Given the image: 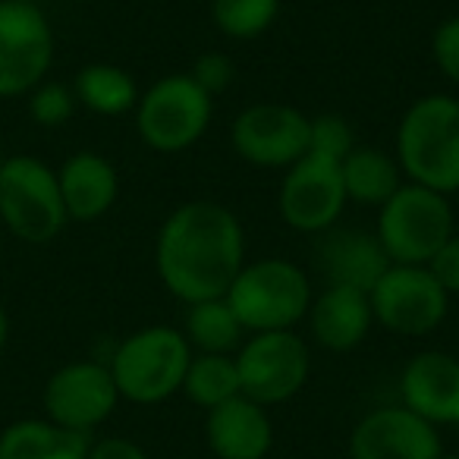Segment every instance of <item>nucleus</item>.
<instances>
[{"instance_id": "393cba45", "label": "nucleus", "mask_w": 459, "mask_h": 459, "mask_svg": "<svg viewBox=\"0 0 459 459\" xmlns=\"http://www.w3.org/2000/svg\"><path fill=\"white\" fill-rule=\"evenodd\" d=\"M277 10H281V0H214L211 4L217 29L239 41L258 39L262 32H268Z\"/></svg>"}, {"instance_id": "ddd939ff", "label": "nucleus", "mask_w": 459, "mask_h": 459, "mask_svg": "<svg viewBox=\"0 0 459 459\" xmlns=\"http://www.w3.org/2000/svg\"><path fill=\"white\" fill-rule=\"evenodd\" d=\"M120 390L108 365L73 362L54 371L45 387V412L54 425L85 431L98 428L117 409Z\"/></svg>"}, {"instance_id": "b1692460", "label": "nucleus", "mask_w": 459, "mask_h": 459, "mask_svg": "<svg viewBox=\"0 0 459 459\" xmlns=\"http://www.w3.org/2000/svg\"><path fill=\"white\" fill-rule=\"evenodd\" d=\"M183 390L195 406L214 409L221 403L239 396V371L237 359L217 356V352H202L192 356L189 368L183 377Z\"/></svg>"}, {"instance_id": "7c9ffc66", "label": "nucleus", "mask_w": 459, "mask_h": 459, "mask_svg": "<svg viewBox=\"0 0 459 459\" xmlns=\"http://www.w3.org/2000/svg\"><path fill=\"white\" fill-rule=\"evenodd\" d=\"M89 459H148V453L142 450L139 444H133V440L108 437V440L91 444Z\"/></svg>"}, {"instance_id": "5701e85b", "label": "nucleus", "mask_w": 459, "mask_h": 459, "mask_svg": "<svg viewBox=\"0 0 459 459\" xmlns=\"http://www.w3.org/2000/svg\"><path fill=\"white\" fill-rule=\"evenodd\" d=\"M186 340L195 343L202 352L227 356L243 340V325H239L227 299L192 302L189 315H186Z\"/></svg>"}, {"instance_id": "423d86ee", "label": "nucleus", "mask_w": 459, "mask_h": 459, "mask_svg": "<svg viewBox=\"0 0 459 459\" xmlns=\"http://www.w3.org/2000/svg\"><path fill=\"white\" fill-rule=\"evenodd\" d=\"M453 237V211L440 192L428 186H400L381 204L377 239L394 264H428Z\"/></svg>"}, {"instance_id": "a211bd4d", "label": "nucleus", "mask_w": 459, "mask_h": 459, "mask_svg": "<svg viewBox=\"0 0 459 459\" xmlns=\"http://www.w3.org/2000/svg\"><path fill=\"white\" fill-rule=\"evenodd\" d=\"M60 198H64L66 217L73 221H95L108 214L117 202V170L108 158L95 152H79L60 167L57 173Z\"/></svg>"}, {"instance_id": "7ed1b4c3", "label": "nucleus", "mask_w": 459, "mask_h": 459, "mask_svg": "<svg viewBox=\"0 0 459 459\" xmlns=\"http://www.w3.org/2000/svg\"><path fill=\"white\" fill-rule=\"evenodd\" d=\"M243 331H290L312 308V287L302 268L283 258H264L237 274L227 296Z\"/></svg>"}, {"instance_id": "bb28decb", "label": "nucleus", "mask_w": 459, "mask_h": 459, "mask_svg": "<svg viewBox=\"0 0 459 459\" xmlns=\"http://www.w3.org/2000/svg\"><path fill=\"white\" fill-rule=\"evenodd\" d=\"M356 148L352 142V129L343 117H318L312 120V142H308V152H318L325 158H333V160H343L346 154Z\"/></svg>"}, {"instance_id": "4be33fe9", "label": "nucleus", "mask_w": 459, "mask_h": 459, "mask_svg": "<svg viewBox=\"0 0 459 459\" xmlns=\"http://www.w3.org/2000/svg\"><path fill=\"white\" fill-rule=\"evenodd\" d=\"M73 95L91 114H101V117H120L139 104L135 79L126 70L110 64H91L85 70H79Z\"/></svg>"}, {"instance_id": "f8f14e48", "label": "nucleus", "mask_w": 459, "mask_h": 459, "mask_svg": "<svg viewBox=\"0 0 459 459\" xmlns=\"http://www.w3.org/2000/svg\"><path fill=\"white\" fill-rule=\"evenodd\" d=\"M346 204L340 160L306 152L281 186V214L299 233L331 230Z\"/></svg>"}, {"instance_id": "72a5a7b5", "label": "nucleus", "mask_w": 459, "mask_h": 459, "mask_svg": "<svg viewBox=\"0 0 459 459\" xmlns=\"http://www.w3.org/2000/svg\"><path fill=\"white\" fill-rule=\"evenodd\" d=\"M440 459H459V456H440Z\"/></svg>"}, {"instance_id": "1a4fd4ad", "label": "nucleus", "mask_w": 459, "mask_h": 459, "mask_svg": "<svg viewBox=\"0 0 459 459\" xmlns=\"http://www.w3.org/2000/svg\"><path fill=\"white\" fill-rule=\"evenodd\" d=\"M54 60V35L35 4L0 0V98L32 91Z\"/></svg>"}, {"instance_id": "6ab92c4d", "label": "nucleus", "mask_w": 459, "mask_h": 459, "mask_svg": "<svg viewBox=\"0 0 459 459\" xmlns=\"http://www.w3.org/2000/svg\"><path fill=\"white\" fill-rule=\"evenodd\" d=\"M308 312H312L315 340L331 352L356 350L375 318L368 293L356 287H327Z\"/></svg>"}, {"instance_id": "dca6fc26", "label": "nucleus", "mask_w": 459, "mask_h": 459, "mask_svg": "<svg viewBox=\"0 0 459 459\" xmlns=\"http://www.w3.org/2000/svg\"><path fill=\"white\" fill-rule=\"evenodd\" d=\"M204 434H208V446L217 459H264L274 444V431H271L264 406L252 403L243 394L208 409Z\"/></svg>"}, {"instance_id": "cd10ccee", "label": "nucleus", "mask_w": 459, "mask_h": 459, "mask_svg": "<svg viewBox=\"0 0 459 459\" xmlns=\"http://www.w3.org/2000/svg\"><path fill=\"white\" fill-rule=\"evenodd\" d=\"M189 76L214 98L217 91L227 89L230 79H233V60H230L227 54H202V57L195 60V66H192Z\"/></svg>"}, {"instance_id": "473e14b6", "label": "nucleus", "mask_w": 459, "mask_h": 459, "mask_svg": "<svg viewBox=\"0 0 459 459\" xmlns=\"http://www.w3.org/2000/svg\"><path fill=\"white\" fill-rule=\"evenodd\" d=\"M10 4H35V0H10Z\"/></svg>"}, {"instance_id": "2f4dec72", "label": "nucleus", "mask_w": 459, "mask_h": 459, "mask_svg": "<svg viewBox=\"0 0 459 459\" xmlns=\"http://www.w3.org/2000/svg\"><path fill=\"white\" fill-rule=\"evenodd\" d=\"M7 337H10V321H7L4 306H0V352H4V346H7Z\"/></svg>"}, {"instance_id": "412c9836", "label": "nucleus", "mask_w": 459, "mask_h": 459, "mask_svg": "<svg viewBox=\"0 0 459 459\" xmlns=\"http://www.w3.org/2000/svg\"><path fill=\"white\" fill-rule=\"evenodd\" d=\"M343 189L346 198H356L362 204H384L400 189V167L377 148H352L343 160Z\"/></svg>"}, {"instance_id": "2eb2a0df", "label": "nucleus", "mask_w": 459, "mask_h": 459, "mask_svg": "<svg viewBox=\"0 0 459 459\" xmlns=\"http://www.w3.org/2000/svg\"><path fill=\"white\" fill-rule=\"evenodd\" d=\"M400 396L431 425H459V362L446 352H419L403 368Z\"/></svg>"}, {"instance_id": "39448f33", "label": "nucleus", "mask_w": 459, "mask_h": 459, "mask_svg": "<svg viewBox=\"0 0 459 459\" xmlns=\"http://www.w3.org/2000/svg\"><path fill=\"white\" fill-rule=\"evenodd\" d=\"M0 221L22 243H48L70 221L57 173L32 154L0 160Z\"/></svg>"}, {"instance_id": "c85d7f7f", "label": "nucleus", "mask_w": 459, "mask_h": 459, "mask_svg": "<svg viewBox=\"0 0 459 459\" xmlns=\"http://www.w3.org/2000/svg\"><path fill=\"white\" fill-rule=\"evenodd\" d=\"M434 60L444 70V76L459 85V16L446 20L434 32Z\"/></svg>"}, {"instance_id": "4468645a", "label": "nucleus", "mask_w": 459, "mask_h": 459, "mask_svg": "<svg viewBox=\"0 0 459 459\" xmlns=\"http://www.w3.org/2000/svg\"><path fill=\"white\" fill-rule=\"evenodd\" d=\"M352 459H440V434L406 406L368 412L350 437Z\"/></svg>"}, {"instance_id": "c756f323", "label": "nucleus", "mask_w": 459, "mask_h": 459, "mask_svg": "<svg viewBox=\"0 0 459 459\" xmlns=\"http://www.w3.org/2000/svg\"><path fill=\"white\" fill-rule=\"evenodd\" d=\"M428 271H431L434 281L444 287V293H459V239L450 237L444 246L437 249V255L431 258V262L425 264Z\"/></svg>"}, {"instance_id": "6e6552de", "label": "nucleus", "mask_w": 459, "mask_h": 459, "mask_svg": "<svg viewBox=\"0 0 459 459\" xmlns=\"http://www.w3.org/2000/svg\"><path fill=\"white\" fill-rule=\"evenodd\" d=\"M239 394L258 406H274L302 390L312 371L308 346L293 331H262L239 350Z\"/></svg>"}, {"instance_id": "aec40b11", "label": "nucleus", "mask_w": 459, "mask_h": 459, "mask_svg": "<svg viewBox=\"0 0 459 459\" xmlns=\"http://www.w3.org/2000/svg\"><path fill=\"white\" fill-rule=\"evenodd\" d=\"M89 434L51 419H22L0 431V459H89Z\"/></svg>"}, {"instance_id": "f3484780", "label": "nucleus", "mask_w": 459, "mask_h": 459, "mask_svg": "<svg viewBox=\"0 0 459 459\" xmlns=\"http://www.w3.org/2000/svg\"><path fill=\"white\" fill-rule=\"evenodd\" d=\"M321 271L331 281V287H356L362 293H371L375 283L390 268V258L384 252L381 239L356 230H340L327 233V239L318 249Z\"/></svg>"}, {"instance_id": "20e7f679", "label": "nucleus", "mask_w": 459, "mask_h": 459, "mask_svg": "<svg viewBox=\"0 0 459 459\" xmlns=\"http://www.w3.org/2000/svg\"><path fill=\"white\" fill-rule=\"evenodd\" d=\"M189 362L192 352L186 333L173 327H145L123 340L108 368L120 396L152 406L183 387Z\"/></svg>"}, {"instance_id": "0eeeda50", "label": "nucleus", "mask_w": 459, "mask_h": 459, "mask_svg": "<svg viewBox=\"0 0 459 459\" xmlns=\"http://www.w3.org/2000/svg\"><path fill=\"white\" fill-rule=\"evenodd\" d=\"M211 95L192 76H167L139 98V135L154 152H183L211 123Z\"/></svg>"}, {"instance_id": "9d476101", "label": "nucleus", "mask_w": 459, "mask_h": 459, "mask_svg": "<svg viewBox=\"0 0 459 459\" xmlns=\"http://www.w3.org/2000/svg\"><path fill=\"white\" fill-rule=\"evenodd\" d=\"M368 299L371 315L403 337L434 331L446 315V293L425 264H390Z\"/></svg>"}, {"instance_id": "a878e982", "label": "nucleus", "mask_w": 459, "mask_h": 459, "mask_svg": "<svg viewBox=\"0 0 459 459\" xmlns=\"http://www.w3.org/2000/svg\"><path fill=\"white\" fill-rule=\"evenodd\" d=\"M73 108H76V95H73L66 85L48 82V85H35L32 95V120L41 123V126H60L73 117Z\"/></svg>"}, {"instance_id": "9b49d317", "label": "nucleus", "mask_w": 459, "mask_h": 459, "mask_svg": "<svg viewBox=\"0 0 459 459\" xmlns=\"http://www.w3.org/2000/svg\"><path fill=\"white\" fill-rule=\"evenodd\" d=\"M312 142V120L290 104H252L233 123V148L255 167H293Z\"/></svg>"}, {"instance_id": "f257e3e1", "label": "nucleus", "mask_w": 459, "mask_h": 459, "mask_svg": "<svg viewBox=\"0 0 459 459\" xmlns=\"http://www.w3.org/2000/svg\"><path fill=\"white\" fill-rule=\"evenodd\" d=\"M243 271V227L217 202L179 204L160 227L158 274L183 302L223 299Z\"/></svg>"}, {"instance_id": "f03ea898", "label": "nucleus", "mask_w": 459, "mask_h": 459, "mask_svg": "<svg viewBox=\"0 0 459 459\" xmlns=\"http://www.w3.org/2000/svg\"><path fill=\"white\" fill-rule=\"evenodd\" d=\"M400 167L412 183L428 189H459V101L450 95H428L406 110L396 133Z\"/></svg>"}]
</instances>
